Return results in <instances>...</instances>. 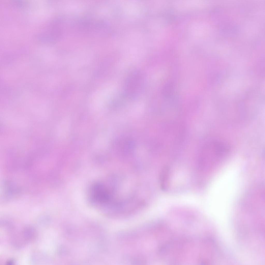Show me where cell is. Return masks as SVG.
I'll use <instances>...</instances> for the list:
<instances>
[{
	"mask_svg": "<svg viewBox=\"0 0 265 265\" xmlns=\"http://www.w3.org/2000/svg\"><path fill=\"white\" fill-rule=\"evenodd\" d=\"M91 188L90 193L92 199L99 203H104L108 202L110 195L108 190L100 184L93 185Z\"/></svg>",
	"mask_w": 265,
	"mask_h": 265,
	"instance_id": "5b68a950",
	"label": "cell"
},
{
	"mask_svg": "<svg viewBox=\"0 0 265 265\" xmlns=\"http://www.w3.org/2000/svg\"><path fill=\"white\" fill-rule=\"evenodd\" d=\"M61 18H56L49 21L36 35L39 43L49 45L56 43L61 37L63 26Z\"/></svg>",
	"mask_w": 265,
	"mask_h": 265,
	"instance_id": "6da1fadb",
	"label": "cell"
},
{
	"mask_svg": "<svg viewBox=\"0 0 265 265\" xmlns=\"http://www.w3.org/2000/svg\"><path fill=\"white\" fill-rule=\"evenodd\" d=\"M229 151V146L224 142L218 140H213L202 148L200 156V165L203 166L208 158H222L227 155Z\"/></svg>",
	"mask_w": 265,
	"mask_h": 265,
	"instance_id": "7a4b0ae2",
	"label": "cell"
},
{
	"mask_svg": "<svg viewBox=\"0 0 265 265\" xmlns=\"http://www.w3.org/2000/svg\"><path fill=\"white\" fill-rule=\"evenodd\" d=\"M1 188V201L6 203L15 200L21 195L23 190L16 183L10 179L3 180Z\"/></svg>",
	"mask_w": 265,
	"mask_h": 265,
	"instance_id": "277c9868",
	"label": "cell"
},
{
	"mask_svg": "<svg viewBox=\"0 0 265 265\" xmlns=\"http://www.w3.org/2000/svg\"><path fill=\"white\" fill-rule=\"evenodd\" d=\"M21 234L23 240L25 242H28L34 238L35 234V231L34 229L32 227H27L23 231Z\"/></svg>",
	"mask_w": 265,
	"mask_h": 265,
	"instance_id": "52a82bcc",
	"label": "cell"
},
{
	"mask_svg": "<svg viewBox=\"0 0 265 265\" xmlns=\"http://www.w3.org/2000/svg\"><path fill=\"white\" fill-rule=\"evenodd\" d=\"M143 83V77L141 72L136 71L130 73L125 80L124 95L132 99L139 96L142 90Z\"/></svg>",
	"mask_w": 265,
	"mask_h": 265,
	"instance_id": "3957f363",
	"label": "cell"
},
{
	"mask_svg": "<svg viewBox=\"0 0 265 265\" xmlns=\"http://www.w3.org/2000/svg\"><path fill=\"white\" fill-rule=\"evenodd\" d=\"M13 263V260H10L8 261L7 263L8 264H12Z\"/></svg>",
	"mask_w": 265,
	"mask_h": 265,
	"instance_id": "ba28073f",
	"label": "cell"
},
{
	"mask_svg": "<svg viewBox=\"0 0 265 265\" xmlns=\"http://www.w3.org/2000/svg\"><path fill=\"white\" fill-rule=\"evenodd\" d=\"M169 169L167 166L162 169L160 175V183L161 189L165 191L167 189L169 178Z\"/></svg>",
	"mask_w": 265,
	"mask_h": 265,
	"instance_id": "8992f818",
	"label": "cell"
}]
</instances>
